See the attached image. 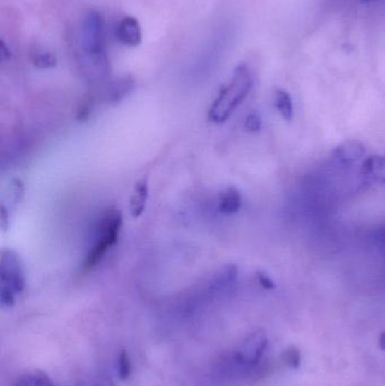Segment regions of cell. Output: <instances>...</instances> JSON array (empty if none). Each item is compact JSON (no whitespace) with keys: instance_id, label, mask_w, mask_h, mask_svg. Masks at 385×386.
<instances>
[{"instance_id":"cell-5","label":"cell","mask_w":385,"mask_h":386,"mask_svg":"<svg viewBox=\"0 0 385 386\" xmlns=\"http://www.w3.org/2000/svg\"><path fill=\"white\" fill-rule=\"evenodd\" d=\"M268 347V336L262 329L250 333L234 354V361L241 366H256Z\"/></svg>"},{"instance_id":"cell-1","label":"cell","mask_w":385,"mask_h":386,"mask_svg":"<svg viewBox=\"0 0 385 386\" xmlns=\"http://www.w3.org/2000/svg\"><path fill=\"white\" fill-rule=\"evenodd\" d=\"M254 78L245 64H239L233 71L231 80L220 90L208 111V119L214 123H223L237 110L250 93Z\"/></svg>"},{"instance_id":"cell-14","label":"cell","mask_w":385,"mask_h":386,"mask_svg":"<svg viewBox=\"0 0 385 386\" xmlns=\"http://www.w3.org/2000/svg\"><path fill=\"white\" fill-rule=\"evenodd\" d=\"M31 58L33 65L40 69H51L57 66L56 54L49 51H35Z\"/></svg>"},{"instance_id":"cell-15","label":"cell","mask_w":385,"mask_h":386,"mask_svg":"<svg viewBox=\"0 0 385 386\" xmlns=\"http://www.w3.org/2000/svg\"><path fill=\"white\" fill-rule=\"evenodd\" d=\"M16 386H54V384L42 373H30L22 376L17 381Z\"/></svg>"},{"instance_id":"cell-10","label":"cell","mask_w":385,"mask_h":386,"mask_svg":"<svg viewBox=\"0 0 385 386\" xmlns=\"http://www.w3.org/2000/svg\"><path fill=\"white\" fill-rule=\"evenodd\" d=\"M149 189L148 180L143 178L138 181L134 186L131 198H130L129 210L132 218L141 217L146 208L147 200H148Z\"/></svg>"},{"instance_id":"cell-13","label":"cell","mask_w":385,"mask_h":386,"mask_svg":"<svg viewBox=\"0 0 385 386\" xmlns=\"http://www.w3.org/2000/svg\"><path fill=\"white\" fill-rule=\"evenodd\" d=\"M275 105L284 120H286V121L292 120L294 110H292V97H290L288 92L285 90H277L276 92Z\"/></svg>"},{"instance_id":"cell-18","label":"cell","mask_w":385,"mask_h":386,"mask_svg":"<svg viewBox=\"0 0 385 386\" xmlns=\"http://www.w3.org/2000/svg\"><path fill=\"white\" fill-rule=\"evenodd\" d=\"M245 129L248 130L249 133H258L261 130L262 121L261 118L258 113L251 112L247 119L244 123Z\"/></svg>"},{"instance_id":"cell-19","label":"cell","mask_w":385,"mask_h":386,"mask_svg":"<svg viewBox=\"0 0 385 386\" xmlns=\"http://www.w3.org/2000/svg\"><path fill=\"white\" fill-rule=\"evenodd\" d=\"M256 278H258L259 284H260L264 289H267V291H273V289H275V282H273V280L271 279L264 271H256Z\"/></svg>"},{"instance_id":"cell-20","label":"cell","mask_w":385,"mask_h":386,"mask_svg":"<svg viewBox=\"0 0 385 386\" xmlns=\"http://www.w3.org/2000/svg\"><path fill=\"white\" fill-rule=\"evenodd\" d=\"M82 386H116L112 380L107 376H99V378H90V381L85 382Z\"/></svg>"},{"instance_id":"cell-8","label":"cell","mask_w":385,"mask_h":386,"mask_svg":"<svg viewBox=\"0 0 385 386\" xmlns=\"http://www.w3.org/2000/svg\"><path fill=\"white\" fill-rule=\"evenodd\" d=\"M135 88V80L131 76H124L107 85L105 99L109 104H118L126 99Z\"/></svg>"},{"instance_id":"cell-16","label":"cell","mask_w":385,"mask_h":386,"mask_svg":"<svg viewBox=\"0 0 385 386\" xmlns=\"http://www.w3.org/2000/svg\"><path fill=\"white\" fill-rule=\"evenodd\" d=\"M281 359H283L286 366L292 368V370H297L301 366L302 363L301 351L295 346H292V347L287 348L285 350L283 356H281Z\"/></svg>"},{"instance_id":"cell-4","label":"cell","mask_w":385,"mask_h":386,"mask_svg":"<svg viewBox=\"0 0 385 386\" xmlns=\"http://www.w3.org/2000/svg\"><path fill=\"white\" fill-rule=\"evenodd\" d=\"M25 284L22 260L13 250H3L0 259V304L4 308L14 306Z\"/></svg>"},{"instance_id":"cell-17","label":"cell","mask_w":385,"mask_h":386,"mask_svg":"<svg viewBox=\"0 0 385 386\" xmlns=\"http://www.w3.org/2000/svg\"><path fill=\"white\" fill-rule=\"evenodd\" d=\"M117 368H118L119 378H122V381H126L129 378L131 374V363H130L129 355L126 350H122L118 355L117 359Z\"/></svg>"},{"instance_id":"cell-9","label":"cell","mask_w":385,"mask_h":386,"mask_svg":"<svg viewBox=\"0 0 385 386\" xmlns=\"http://www.w3.org/2000/svg\"><path fill=\"white\" fill-rule=\"evenodd\" d=\"M239 276V269L235 265H227L220 269L211 282V293L220 294L231 291Z\"/></svg>"},{"instance_id":"cell-12","label":"cell","mask_w":385,"mask_h":386,"mask_svg":"<svg viewBox=\"0 0 385 386\" xmlns=\"http://www.w3.org/2000/svg\"><path fill=\"white\" fill-rule=\"evenodd\" d=\"M242 207V195L235 188L223 190L218 197V210L224 215H234Z\"/></svg>"},{"instance_id":"cell-11","label":"cell","mask_w":385,"mask_h":386,"mask_svg":"<svg viewBox=\"0 0 385 386\" xmlns=\"http://www.w3.org/2000/svg\"><path fill=\"white\" fill-rule=\"evenodd\" d=\"M362 173L372 182L385 186V156L372 155L365 158Z\"/></svg>"},{"instance_id":"cell-2","label":"cell","mask_w":385,"mask_h":386,"mask_svg":"<svg viewBox=\"0 0 385 386\" xmlns=\"http://www.w3.org/2000/svg\"><path fill=\"white\" fill-rule=\"evenodd\" d=\"M122 214L119 209H105L102 212L101 217L95 226L93 244L88 250L83 268L85 270H92L96 265L102 263L107 252L118 243L120 231L122 229Z\"/></svg>"},{"instance_id":"cell-24","label":"cell","mask_w":385,"mask_h":386,"mask_svg":"<svg viewBox=\"0 0 385 386\" xmlns=\"http://www.w3.org/2000/svg\"><path fill=\"white\" fill-rule=\"evenodd\" d=\"M364 3H373V1H377V0H363Z\"/></svg>"},{"instance_id":"cell-22","label":"cell","mask_w":385,"mask_h":386,"mask_svg":"<svg viewBox=\"0 0 385 386\" xmlns=\"http://www.w3.org/2000/svg\"><path fill=\"white\" fill-rule=\"evenodd\" d=\"M0 56H1V60H3V61L11 59V50H9L8 47L6 45V43L4 42V41L0 42Z\"/></svg>"},{"instance_id":"cell-23","label":"cell","mask_w":385,"mask_h":386,"mask_svg":"<svg viewBox=\"0 0 385 386\" xmlns=\"http://www.w3.org/2000/svg\"><path fill=\"white\" fill-rule=\"evenodd\" d=\"M379 346H380L381 349L384 350L385 351V331H383L380 334V338H379Z\"/></svg>"},{"instance_id":"cell-21","label":"cell","mask_w":385,"mask_h":386,"mask_svg":"<svg viewBox=\"0 0 385 386\" xmlns=\"http://www.w3.org/2000/svg\"><path fill=\"white\" fill-rule=\"evenodd\" d=\"M90 111H92V103H90V101H88L84 103L81 107V109H79L78 113H77V119H78L79 121H84V120H86L90 116Z\"/></svg>"},{"instance_id":"cell-3","label":"cell","mask_w":385,"mask_h":386,"mask_svg":"<svg viewBox=\"0 0 385 386\" xmlns=\"http://www.w3.org/2000/svg\"><path fill=\"white\" fill-rule=\"evenodd\" d=\"M81 45L88 67L109 65L105 49V22L99 11H90L84 17L81 28Z\"/></svg>"},{"instance_id":"cell-6","label":"cell","mask_w":385,"mask_h":386,"mask_svg":"<svg viewBox=\"0 0 385 386\" xmlns=\"http://www.w3.org/2000/svg\"><path fill=\"white\" fill-rule=\"evenodd\" d=\"M332 154L343 167H352L353 164L365 157L366 148L360 141L347 140L336 147Z\"/></svg>"},{"instance_id":"cell-7","label":"cell","mask_w":385,"mask_h":386,"mask_svg":"<svg viewBox=\"0 0 385 386\" xmlns=\"http://www.w3.org/2000/svg\"><path fill=\"white\" fill-rule=\"evenodd\" d=\"M117 37L127 47H138L141 43V28L137 18L126 16L117 28Z\"/></svg>"}]
</instances>
